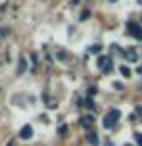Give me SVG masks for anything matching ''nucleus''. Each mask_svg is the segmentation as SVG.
I'll return each instance as SVG.
<instances>
[{"label": "nucleus", "mask_w": 142, "mask_h": 146, "mask_svg": "<svg viewBox=\"0 0 142 146\" xmlns=\"http://www.w3.org/2000/svg\"><path fill=\"white\" fill-rule=\"evenodd\" d=\"M92 121H94L92 115H84L82 119H79V125H82V127H86V129H90V127H92Z\"/></svg>", "instance_id": "nucleus-5"}, {"label": "nucleus", "mask_w": 142, "mask_h": 146, "mask_svg": "<svg viewBox=\"0 0 142 146\" xmlns=\"http://www.w3.org/2000/svg\"><path fill=\"white\" fill-rule=\"evenodd\" d=\"M71 2H73V4H77V2H79V0H71Z\"/></svg>", "instance_id": "nucleus-14"}, {"label": "nucleus", "mask_w": 142, "mask_h": 146, "mask_svg": "<svg viewBox=\"0 0 142 146\" xmlns=\"http://www.w3.org/2000/svg\"><path fill=\"white\" fill-rule=\"evenodd\" d=\"M27 71V61H25V58H19V75H21V73H25Z\"/></svg>", "instance_id": "nucleus-6"}, {"label": "nucleus", "mask_w": 142, "mask_h": 146, "mask_svg": "<svg viewBox=\"0 0 142 146\" xmlns=\"http://www.w3.org/2000/svg\"><path fill=\"white\" fill-rule=\"evenodd\" d=\"M105 146H115V144H113L111 140H105Z\"/></svg>", "instance_id": "nucleus-13"}, {"label": "nucleus", "mask_w": 142, "mask_h": 146, "mask_svg": "<svg viewBox=\"0 0 142 146\" xmlns=\"http://www.w3.org/2000/svg\"><path fill=\"white\" fill-rule=\"evenodd\" d=\"M96 65H98V69H103V73L111 71V58H109V56H98Z\"/></svg>", "instance_id": "nucleus-3"}, {"label": "nucleus", "mask_w": 142, "mask_h": 146, "mask_svg": "<svg viewBox=\"0 0 142 146\" xmlns=\"http://www.w3.org/2000/svg\"><path fill=\"white\" fill-rule=\"evenodd\" d=\"M0 36H4V29H0Z\"/></svg>", "instance_id": "nucleus-15"}, {"label": "nucleus", "mask_w": 142, "mask_h": 146, "mask_svg": "<svg viewBox=\"0 0 142 146\" xmlns=\"http://www.w3.org/2000/svg\"><path fill=\"white\" fill-rule=\"evenodd\" d=\"M57 58H59V61H65V58H67V52H63V50L57 52Z\"/></svg>", "instance_id": "nucleus-9"}, {"label": "nucleus", "mask_w": 142, "mask_h": 146, "mask_svg": "<svg viewBox=\"0 0 142 146\" xmlns=\"http://www.w3.org/2000/svg\"><path fill=\"white\" fill-rule=\"evenodd\" d=\"M119 71H121V75H123V77H130V75H132L130 67H125V65H121V67H119Z\"/></svg>", "instance_id": "nucleus-7"}, {"label": "nucleus", "mask_w": 142, "mask_h": 146, "mask_svg": "<svg viewBox=\"0 0 142 146\" xmlns=\"http://www.w3.org/2000/svg\"><path fill=\"white\" fill-rule=\"evenodd\" d=\"M138 4H140V6H142V0H138Z\"/></svg>", "instance_id": "nucleus-16"}, {"label": "nucleus", "mask_w": 142, "mask_h": 146, "mask_svg": "<svg viewBox=\"0 0 142 146\" xmlns=\"http://www.w3.org/2000/svg\"><path fill=\"white\" fill-rule=\"evenodd\" d=\"M136 142H138V146H142V134H136Z\"/></svg>", "instance_id": "nucleus-12"}, {"label": "nucleus", "mask_w": 142, "mask_h": 146, "mask_svg": "<svg viewBox=\"0 0 142 146\" xmlns=\"http://www.w3.org/2000/svg\"><path fill=\"white\" fill-rule=\"evenodd\" d=\"M127 31H130L136 40H142V27H140L136 21H130V23H127Z\"/></svg>", "instance_id": "nucleus-2"}, {"label": "nucleus", "mask_w": 142, "mask_h": 146, "mask_svg": "<svg viewBox=\"0 0 142 146\" xmlns=\"http://www.w3.org/2000/svg\"><path fill=\"white\" fill-rule=\"evenodd\" d=\"M113 88L115 90H123V84H121V82H113Z\"/></svg>", "instance_id": "nucleus-10"}, {"label": "nucleus", "mask_w": 142, "mask_h": 146, "mask_svg": "<svg viewBox=\"0 0 142 146\" xmlns=\"http://www.w3.org/2000/svg\"><path fill=\"white\" fill-rule=\"evenodd\" d=\"M119 117H121V113H119L117 109H111V111L105 115V119H103V125H105L107 129H111V127H115V123L119 121Z\"/></svg>", "instance_id": "nucleus-1"}, {"label": "nucleus", "mask_w": 142, "mask_h": 146, "mask_svg": "<svg viewBox=\"0 0 142 146\" xmlns=\"http://www.w3.org/2000/svg\"><path fill=\"white\" fill-rule=\"evenodd\" d=\"M59 134H61V136L67 134V125H61V127H59Z\"/></svg>", "instance_id": "nucleus-11"}, {"label": "nucleus", "mask_w": 142, "mask_h": 146, "mask_svg": "<svg viewBox=\"0 0 142 146\" xmlns=\"http://www.w3.org/2000/svg\"><path fill=\"white\" fill-rule=\"evenodd\" d=\"M19 136H21L23 140H31V136H33V127H31V125H23L21 131H19Z\"/></svg>", "instance_id": "nucleus-4"}, {"label": "nucleus", "mask_w": 142, "mask_h": 146, "mask_svg": "<svg viewBox=\"0 0 142 146\" xmlns=\"http://www.w3.org/2000/svg\"><path fill=\"white\" fill-rule=\"evenodd\" d=\"M125 58H127V61H132V63H136L138 61V54L132 50V52H127V54H125Z\"/></svg>", "instance_id": "nucleus-8"}, {"label": "nucleus", "mask_w": 142, "mask_h": 146, "mask_svg": "<svg viewBox=\"0 0 142 146\" xmlns=\"http://www.w3.org/2000/svg\"><path fill=\"white\" fill-rule=\"evenodd\" d=\"M109 2H117V0H109Z\"/></svg>", "instance_id": "nucleus-17"}]
</instances>
